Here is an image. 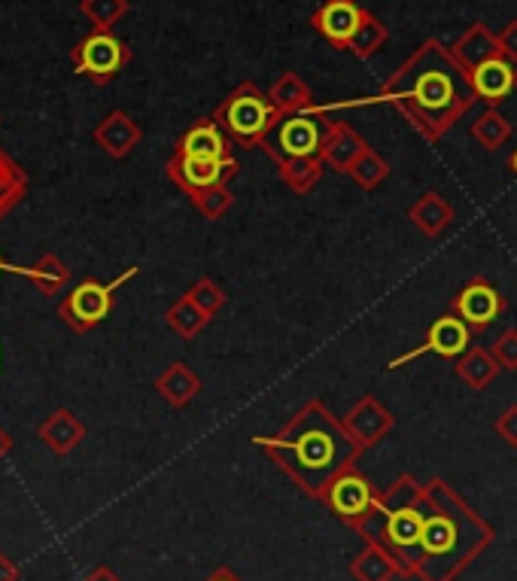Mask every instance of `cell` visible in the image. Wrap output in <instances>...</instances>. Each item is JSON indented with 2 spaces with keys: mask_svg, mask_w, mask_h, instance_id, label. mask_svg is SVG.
I'll list each match as a JSON object with an SVG mask.
<instances>
[{
  "mask_svg": "<svg viewBox=\"0 0 517 581\" xmlns=\"http://www.w3.org/2000/svg\"><path fill=\"white\" fill-rule=\"evenodd\" d=\"M493 430H496V435H499L508 448H517V402L508 405L503 415L496 418Z\"/></svg>",
  "mask_w": 517,
  "mask_h": 581,
  "instance_id": "603a6c76",
  "label": "cell"
},
{
  "mask_svg": "<svg viewBox=\"0 0 517 581\" xmlns=\"http://www.w3.org/2000/svg\"><path fill=\"white\" fill-rule=\"evenodd\" d=\"M468 86L478 101H484L487 107H499L517 92V64H511L503 55H493L468 74Z\"/></svg>",
  "mask_w": 517,
  "mask_h": 581,
  "instance_id": "8992f818",
  "label": "cell"
},
{
  "mask_svg": "<svg viewBox=\"0 0 517 581\" xmlns=\"http://www.w3.org/2000/svg\"><path fill=\"white\" fill-rule=\"evenodd\" d=\"M423 491L427 518L414 572L423 581H454L491 548L496 532L454 487H448V481H429Z\"/></svg>",
  "mask_w": 517,
  "mask_h": 581,
  "instance_id": "7a4b0ae2",
  "label": "cell"
},
{
  "mask_svg": "<svg viewBox=\"0 0 517 581\" xmlns=\"http://www.w3.org/2000/svg\"><path fill=\"white\" fill-rule=\"evenodd\" d=\"M363 19H366V13L356 7L354 0H328L326 7L316 13V28H320L335 46H351V40L356 37Z\"/></svg>",
  "mask_w": 517,
  "mask_h": 581,
  "instance_id": "52a82bcc",
  "label": "cell"
},
{
  "mask_svg": "<svg viewBox=\"0 0 517 581\" xmlns=\"http://www.w3.org/2000/svg\"><path fill=\"white\" fill-rule=\"evenodd\" d=\"M396 569H399V563H396L392 557L380 555V551H368V555L363 557L359 572H363V579L366 581H387Z\"/></svg>",
  "mask_w": 517,
  "mask_h": 581,
  "instance_id": "7402d4cb",
  "label": "cell"
},
{
  "mask_svg": "<svg viewBox=\"0 0 517 581\" xmlns=\"http://www.w3.org/2000/svg\"><path fill=\"white\" fill-rule=\"evenodd\" d=\"M280 143H283V150L290 155H311L316 150V143H320V128H316L314 119L295 116L280 131Z\"/></svg>",
  "mask_w": 517,
  "mask_h": 581,
  "instance_id": "9a60e30c",
  "label": "cell"
},
{
  "mask_svg": "<svg viewBox=\"0 0 517 581\" xmlns=\"http://www.w3.org/2000/svg\"><path fill=\"white\" fill-rule=\"evenodd\" d=\"M0 268H3V262H0Z\"/></svg>",
  "mask_w": 517,
  "mask_h": 581,
  "instance_id": "4316f807",
  "label": "cell"
},
{
  "mask_svg": "<svg viewBox=\"0 0 517 581\" xmlns=\"http://www.w3.org/2000/svg\"><path fill=\"white\" fill-rule=\"evenodd\" d=\"M116 287V283H114ZM114 287H98V283H86V287H79L74 292V311L79 320H101L107 314V308H110V292Z\"/></svg>",
  "mask_w": 517,
  "mask_h": 581,
  "instance_id": "e0dca14e",
  "label": "cell"
},
{
  "mask_svg": "<svg viewBox=\"0 0 517 581\" xmlns=\"http://www.w3.org/2000/svg\"><path fill=\"white\" fill-rule=\"evenodd\" d=\"M472 344H475V332H472V329H468L456 314H444L429 326L427 342L420 344V347H414L411 354L392 359L390 368H399L405 366V363H414V359H420V356L427 354L442 356V359H456V356L466 354Z\"/></svg>",
  "mask_w": 517,
  "mask_h": 581,
  "instance_id": "5b68a950",
  "label": "cell"
},
{
  "mask_svg": "<svg viewBox=\"0 0 517 581\" xmlns=\"http://www.w3.org/2000/svg\"><path fill=\"white\" fill-rule=\"evenodd\" d=\"M491 356L505 372H517V329H505L503 335L493 342Z\"/></svg>",
  "mask_w": 517,
  "mask_h": 581,
  "instance_id": "ffe728a7",
  "label": "cell"
},
{
  "mask_svg": "<svg viewBox=\"0 0 517 581\" xmlns=\"http://www.w3.org/2000/svg\"><path fill=\"white\" fill-rule=\"evenodd\" d=\"M295 451L302 456L304 466L328 469L335 463V456H338V442L328 432H308L302 442L295 444Z\"/></svg>",
  "mask_w": 517,
  "mask_h": 581,
  "instance_id": "2e32d148",
  "label": "cell"
},
{
  "mask_svg": "<svg viewBox=\"0 0 517 581\" xmlns=\"http://www.w3.org/2000/svg\"><path fill=\"white\" fill-rule=\"evenodd\" d=\"M268 107L259 98H252V95H240L235 101L228 104V126L231 131H238L244 138H252V135H259L262 128L268 126Z\"/></svg>",
  "mask_w": 517,
  "mask_h": 581,
  "instance_id": "5bb4252c",
  "label": "cell"
},
{
  "mask_svg": "<svg viewBox=\"0 0 517 581\" xmlns=\"http://www.w3.org/2000/svg\"><path fill=\"white\" fill-rule=\"evenodd\" d=\"M496 46H499V55H503V58L517 64V19H511V22L503 28V34H496Z\"/></svg>",
  "mask_w": 517,
  "mask_h": 581,
  "instance_id": "cb8c5ba5",
  "label": "cell"
},
{
  "mask_svg": "<svg viewBox=\"0 0 517 581\" xmlns=\"http://www.w3.org/2000/svg\"><path fill=\"white\" fill-rule=\"evenodd\" d=\"M505 311H508V299L484 275L468 278L451 299V314L460 316L475 335L487 332Z\"/></svg>",
  "mask_w": 517,
  "mask_h": 581,
  "instance_id": "277c9868",
  "label": "cell"
},
{
  "mask_svg": "<svg viewBox=\"0 0 517 581\" xmlns=\"http://www.w3.org/2000/svg\"><path fill=\"white\" fill-rule=\"evenodd\" d=\"M384 98L411 116L429 140H442L444 131H451L478 104L466 71L451 58L442 40H427L396 74Z\"/></svg>",
  "mask_w": 517,
  "mask_h": 581,
  "instance_id": "6da1fadb",
  "label": "cell"
},
{
  "mask_svg": "<svg viewBox=\"0 0 517 581\" xmlns=\"http://www.w3.org/2000/svg\"><path fill=\"white\" fill-rule=\"evenodd\" d=\"M119 64H122V46L110 34H95L79 50V71L86 74L107 76L114 74Z\"/></svg>",
  "mask_w": 517,
  "mask_h": 581,
  "instance_id": "8fae6325",
  "label": "cell"
},
{
  "mask_svg": "<svg viewBox=\"0 0 517 581\" xmlns=\"http://www.w3.org/2000/svg\"><path fill=\"white\" fill-rule=\"evenodd\" d=\"M378 174V164H366V177H375Z\"/></svg>",
  "mask_w": 517,
  "mask_h": 581,
  "instance_id": "484cf974",
  "label": "cell"
},
{
  "mask_svg": "<svg viewBox=\"0 0 517 581\" xmlns=\"http://www.w3.org/2000/svg\"><path fill=\"white\" fill-rule=\"evenodd\" d=\"M448 52H451V58H454L468 76L478 64H484L487 58H493V55H499V46H496V34H493L491 28L484 25V22H475V25H468L466 31H463V37L456 40Z\"/></svg>",
  "mask_w": 517,
  "mask_h": 581,
  "instance_id": "ba28073f",
  "label": "cell"
},
{
  "mask_svg": "<svg viewBox=\"0 0 517 581\" xmlns=\"http://www.w3.org/2000/svg\"><path fill=\"white\" fill-rule=\"evenodd\" d=\"M454 368L456 375H460V380L466 384L468 390H487L493 380H496V375L503 372V368L496 366V359L491 356V351L487 347H481V344H472L466 354L456 356L454 359Z\"/></svg>",
  "mask_w": 517,
  "mask_h": 581,
  "instance_id": "30bf717a",
  "label": "cell"
},
{
  "mask_svg": "<svg viewBox=\"0 0 517 581\" xmlns=\"http://www.w3.org/2000/svg\"><path fill=\"white\" fill-rule=\"evenodd\" d=\"M508 171H511V174L517 177V147H515V152L508 155Z\"/></svg>",
  "mask_w": 517,
  "mask_h": 581,
  "instance_id": "d4e9b609",
  "label": "cell"
},
{
  "mask_svg": "<svg viewBox=\"0 0 517 581\" xmlns=\"http://www.w3.org/2000/svg\"><path fill=\"white\" fill-rule=\"evenodd\" d=\"M180 174H183V180L186 183H192V186H211V183H216L219 180V174H223V162L219 159H183V164H180Z\"/></svg>",
  "mask_w": 517,
  "mask_h": 581,
  "instance_id": "d6986e66",
  "label": "cell"
},
{
  "mask_svg": "<svg viewBox=\"0 0 517 581\" xmlns=\"http://www.w3.org/2000/svg\"><path fill=\"white\" fill-rule=\"evenodd\" d=\"M378 512L384 515L380 539L387 542L392 555L399 557V567L405 572H414L420 530H423V518H427V491L417 481L405 478L390 493V503L384 508L378 506Z\"/></svg>",
  "mask_w": 517,
  "mask_h": 581,
  "instance_id": "3957f363",
  "label": "cell"
},
{
  "mask_svg": "<svg viewBox=\"0 0 517 581\" xmlns=\"http://www.w3.org/2000/svg\"><path fill=\"white\" fill-rule=\"evenodd\" d=\"M454 207L444 202L439 192H427L420 202L411 207V219H414V226L420 228V232H427V235H442L444 228L454 223Z\"/></svg>",
  "mask_w": 517,
  "mask_h": 581,
  "instance_id": "4fadbf2b",
  "label": "cell"
},
{
  "mask_svg": "<svg viewBox=\"0 0 517 581\" xmlns=\"http://www.w3.org/2000/svg\"><path fill=\"white\" fill-rule=\"evenodd\" d=\"M183 152L190 155V159H219L223 155V138L216 135V128L204 126L195 128L186 135L183 140Z\"/></svg>",
  "mask_w": 517,
  "mask_h": 581,
  "instance_id": "ac0fdd59",
  "label": "cell"
},
{
  "mask_svg": "<svg viewBox=\"0 0 517 581\" xmlns=\"http://www.w3.org/2000/svg\"><path fill=\"white\" fill-rule=\"evenodd\" d=\"M387 40V31L375 22V19H363V25H359V31H356V37L351 40V46H354L359 55H371V52L378 50L380 43Z\"/></svg>",
  "mask_w": 517,
  "mask_h": 581,
  "instance_id": "44dd1931",
  "label": "cell"
},
{
  "mask_svg": "<svg viewBox=\"0 0 517 581\" xmlns=\"http://www.w3.org/2000/svg\"><path fill=\"white\" fill-rule=\"evenodd\" d=\"M328 503H332V508L338 512L341 518H363V515H368L375 508V493H371L366 478H359V475H341L332 484Z\"/></svg>",
  "mask_w": 517,
  "mask_h": 581,
  "instance_id": "9c48e42d",
  "label": "cell"
},
{
  "mask_svg": "<svg viewBox=\"0 0 517 581\" xmlns=\"http://www.w3.org/2000/svg\"><path fill=\"white\" fill-rule=\"evenodd\" d=\"M511 135H515V126L505 119L499 107H487V110H484V114H481L478 119L468 126V138L475 140L481 150H487V152L503 150L505 143L511 140Z\"/></svg>",
  "mask_w": 517,
  "mask_h": 581,
  "instance_id": "7c38bea8",
  "label": "cell"
}]
</instances>
